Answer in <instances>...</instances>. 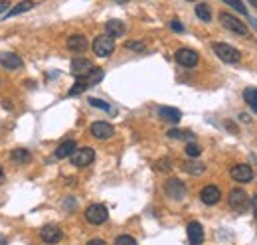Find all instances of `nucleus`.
I'll return each mask as SVG.
<instances>
[{"mask_svg":"<svg viewBox=\"0 0 257 245\" xmlns=\"http://www.w3.org/2000/svg\"><path fill=\"white\" fill-rule=\"evenodd\" d=\"M109 218V210L103 206V204H91L87 210H85V220L93 226H101L107 222Z\"/></svg>","mask_w":257,"mask_h":245,"instance_id":"obj_3","label":"nucleus"},{"mask_svg":"<svg viewBox=\"0 0 257 245\" xmlns=\"http://www.w3.org/2000/svg\"><path fill=\"white\" fill-rule=\"evenodd\" d=\"M87 87H89V85L85 83V79H83V77H77V81H75V85H73V87L69 89V93H67V95H69V97H75V95H79V93H83V91H85Z\"/></svg>","mask_w":257,"mask_h":245,"instance_id":"obj_25","label":"nucleus"},{"mask_svg":"<svg viewBox=\"0 0 257 245\" xmlns=\"http://www.w3.org/2000/svg\"><path fill=\"white\" fill-rule=\"evenodd\" d=\"M230 206H232L234 210H238V212H244V210L250 206V198L246 194V190L234 188V190L230 192Z\"/></svg>","mask_w":257,"mask_h":245,"instance_id":"obj_8","label":"nucleus"},{"mask_svg":"<svg viewBox=\"0 0 257 245\" xmlns=\"http://www.w3.org/2000/svg\"><path fill=\"white\" fill-rule=\"evenodd\" d=\"M103 77H105V71L99 69V67H93L89 73H85L83 75V79H85V83L91 87V85H97L99 81H103Z\"/></svg>","mask_w":257,"mask_h":245,"instance_id":"obj_22","label":"nucleus"},{"mask_svg":"<svg viewBox=\"0 0 257 245\" xmlns=\"http://www.w3.org/2000/svg\"><path fill=\"white\" fill-rule=\"evenodd\" d=\"M93 69V63L85 57H75L71 59V65H69V71L75 75V77H83L85 73H89Z\"/></svg>","mask_w":257,"mask_h":245,"instance_id":"obj_11","label":"nucleus"},{"mask_svg":"<svg viewBox=\"0 0 257 245\" xmlns=\"http://www.w3.org/2000/svg\"><path fill=\"white\" fill-rule=\"evenodd\" d=\"M69 158H71V164L73 166H77V168H83V166H89L93 160H95V152H93V148H75L71 154H69Z\"/></svg>","mask_w":257,"mask_h":245,"instance_id":"obj_4","label":"nucleus"},{"mask_svg":"<svg viewBox=\"0 0 257 245\" xmlns=\"http://www.w3.org/2000/svg\"><path fill=\"white\" fill-rule=\"evenodd\" d=\"M113 2H117V4H127L129 0H113Z\"/></svg>","mask_w":257,"mask_h":245,"instance_id":"obj_40","label":"nucleus"},{"mask_svg":"<svg viewBox=\"0 0 257 245\" xmlns=\"http://www.w3.org/2000/svg\"><path fill=\"white\" fill-rule=\"evenodd\" d=\"M230 174H232V178H234L236 182H242V184H248V182L254 180V170H252L248 164H238V166H234V168L230 170Z\"/></svg>","mask_w":257,"mask_h":245,"instance_id":"obj_10","label":"nucleus"},{"mask_svg":"<svg viewBox=\"0 0 257 245\" xmlns=\"http://www.w3.org/2000/svg\"><path fill=\"white\" fill-rule=\"evenodd\" d=\"M127 49H133V51H143V49H145V42L131 40V42H127Z\"/></svg>","mask_w":257,"mask_h":245,"instance_id":"obj_32","label":"nucleus"},{"mask_svg":"<svg viewBox=\"0 0 257 245\" xmlns=\"http://www.w3.org/2000/svg\"><path fill=\"white\" fill-rule=\"evenodd\" d=\"M168 137H170V139H194V133L178 131V129H170V131H168Z\"/></svg>","mask_w":257,"mask_h":245,"instance_id":"obj_27","label":"nucleus"},{"mask_svg":"<svg viewBox=\"0 0 257 245\" xmlns=\"http://www.w3.org/2000/svg\"><path fill=\"white\" fill-rule=\"evenodd\" d=\"M125 30H127L125 24H123L121 20H117V18H115V20H109V22L105 24V34L111 36L113 40H115V38H121V36L125 34Z\"/></svg>","mask_w":257,"mask_h":245,"instance_id":"obj_17","label":"nucleus"},{"mask_svg":"<svg viewBox=\"0 0 257 245\" xmlns=\"http://www.w3.org/2000/svg\"><path fill=\"white\" fill-rule=\"evenodd\" d=\"M0 65L4 67V69H18L20 65H22V57L20 55H16V53H12V51H2L0 53Z\"/></svg>","mask_w":257,"mask_h":245,"instance_id":"obj_15","label":"nucleus"},{"mask_svg":"<svg viewBox=\"0 0 257 245\" xmlns=\"http://www.w3.org/2000/svg\"><path fill=\"white\" fill-rule=\"evenodd\" d=\"M115 245H137V240L131 236H119L115 240Z\"/></svg>","mask_w":257,"mask_h":245,"instance_id":"obj_30","label":"nucleus"},{"mask_svg":"<svg viewBox=\"0 0 257 245\" xmlns=\"http://www.w3.org/2000/svg\"><path fill=\"white\" fill-rule=\"evenodd\" d=\"M186 232H188V242H190V245H202L204 244V228H202V224H198V222H190Z\"/></svg>","mask_w":257,"mask_h":245,"instance_id":"obj_14","label":"nucleus"},{"mask_svg":"<svg viewBox=\"0 0 257 245\" xmlns=\"http://www.w3.org/2000/svg\"><path fill=\"white\" fill-rule=\"evenodd\" d=\"M8 6H10L8 0H0V14H2V12H8Z\"/></svg>","mask_w":257,"mask_h":245,"instance_id":"obj_35","label":"nucleus"},{"mask_svg":"<svg viewBox=\"0 0 257 245\" xmlns=\"http://www.w3.org/2000/svg\"><path fill=\"white\" fill-rule=\"evenodd\" d=\"M2 182H4V170L0 168V184H2Z\"/></svg>","mask_w":257,"mask_h":245,"instance_id":"obj_39","label":"nucleus"},{"mask_svg":"<svg viewBox=\"0 0 257 245\" xmlns=\"http://www.w3.org/2000/svg\"><path fill=\"white\" fill-rule=\"evenodd\" d=\"M158 115L168 123H178L182 119V113L176 107H158Z\"/></svg>","mask_w":257,"mask_h":245,"instance_id":"obj_18","label":"nucleus"},{"mask_svg":"<svg viewBox=\"0 0 257 245\" xmlns=\"http://www.w3.org/2000/svg\"><path fill=\"white\" fill-rule=\"evenodd\" d=\"M252 208H254V216L257 218V196H254V200H252Z\"/></svg>","mask_w":257,"mask_h":245,"instance_id":"obj_37","label":"nucleus"},{"mask_svg":"<svg viewBox=\"0 0 257 245\" xmlns=\"http://www.w3.org/2000/svg\"><path fill=\"white\" fill-rule=\"evenodd\" d=\"M212 49H214L216 55H218L222 61H226V63H238V61L242 59V53L234 48V46L226 44V42H214V44H212Z\"/></svg>","mask_w":257,"mask_h":245,"instance_id":"obj_1","label":"nucleus"},{"mask_svg":"<svg viewBox=\"0 0 257 245\" xmlns=\"http://www.w3.org/2000/svg\"><path fill=\"white\" fill-rule=\"evenodd\" d=\"M248 2H250L252 6H256V8H257V0H248Z\"/></svg>","mask_w":257,"mask_h":245,"instance_id":"obj_41","label":"nucleus"},{"mask_svg":"<svg viewBox=\"0 0 257 245\" xmlns=\"http://www.w3.org/2000/svg\"><path fill=\"white\" fill-rule=\"evenodd\" d=\"M220 198H222V192H220V188H218V186H214V184L206 186L204 190L200 192V200L204 202L206 206H214V204H218V202H220Z\"/></svg>","mask_w":257,"mask_h":245,"instance_id":"obj_16","label":"nucleus"},{"mask_svg":"<svg viewBox=\"0 0 257 245\" xmlns=\"http://www.w3.org/2000/svg\"><path fill=\"white\" fill-rule=\"evenodd\" d=\"M10 160L16 162V164H26V162L32 160V154H30L28 150H24V148H14V150L10 152Z\"/></svg>","mask_w":257,"mask_h":245,"instance_id":"obj_20","label":"nucleus"},{"mask_svg":"<svg viewBox=\"0 0 257 245\" xmlns=\"http://www.w3.org/2000/svg\"><path fill=\"white\" fill-rule=\"evenodd\" d=\"M75 150V141H63L59 147L55 148V158H67L71 152Z\"/></svg>","mask_w":257,"mask_h":245,"instance_id":"obj_21","label":"nucleus"},{"mask_svg":"<svg viewBox=\"0 0 257 245\" xmlns=\"http://www.w3.org/2000/svg\"><path fill=\"white\" fill-rule=\"evenodd\" d=\"M154 168H156V170H170V160H168V158H162V160L156 162Z\"/></svg>","mask_w":257,"mask_h":245,"instance_id":"obj_33","label":"nucleus"},{"mask_svg":"<svg viewBox=\"0 0 257 245\" xmlns=\"http://www.w3.org/2000/svg\"><path fill=\"white\" fill-rule=\"evenodd\" d=\"M113 133H115V129H113V125L111 123H105V121H95L93 125H91V135L95 137V139H109V137H113Z\"/></svg>","mask_w":257,"mask_h":245,"instance_id":"obj_13","label":"nucleus"},{"mask_svg":"<svg viewBox=\"0 0 257 245\" xmlns=\"http://www.w3.org/2000/svg\"><path fill=\"white\" fill-rule=\"evenodd\" d=\"M89 105L91 107H97V109H103V111H109L111 113V105L109 103H105V101H99V99H89Z\"/></svg>","mask_w":257,"mask_h":245,"instance_id":"obj_31","label":"nucleus"},{"mask_svg":"<svg viewBox=\"0 0 257 245\" xmlns=\"http://www.w3.org/2000/svg\"><path fill=\"white\" fill-rule=\"evenodd\" d=\"M164 192L172 200H182L186 196V184L182 180H178V178H168L164 182Z\"/></svg>","mask_w":257,"mask_h":245,"instance_id":"obj_6","label":"nucleus"},{"mask_svg":"<svg viewBox=\"0 0 257 245\" xmlns=\"http://www.w3.org/2000/svg\"><path fill=\"white\" fill-rule=\"evenodd\" d=\"M184 150H186V154H188V156H192V158H198V156L202 154V147H200V145H196V143H188Z\"/></svg>","mask_w":257,"mask_h":245,"instance_id":"obj_28","label":"nucleus"},{"mask_svg":"<svg viewBox=\"0 0 257 245\" xmlns=\"http://www.w3.org/2000/svg\"><path fill=\"white\" fill-rule=\"evenodd\" d=\"M93 51L97 57H109L113 51H115V40L107 34H103L99 38L93 40Z\"/></svg>","mask_w":257,"mask_h":245,"instance_id":"obj_5","label":"nucleus"},{"mask_svg":"<svg viewBox=\"0 0 257 245\" xmlns=\"http://www.w3.org/2000/svg\"><path fill=\"white\" fill-rule=\"evenodd\" d=\"M87 245H107L103 240H99V238H95V240H91V242H87Z\"/></svg>","mask_w":257,"mask_h":245,"instance_id":"obj_36","label":"nucleus"},{"mask_svg":"<svg viewBox=\"0 0 257 245\" xmlns=\"http://www.w3.org/2000/svg\"><path fill=\"white\" fill-rule=\"evenodd\" d=\"M220 22H222L224 28H228L230 32H234V34H238V36H248V34H250V28H248L240 18H236V16H232V14H228V12H222V14H220Z\"/></svg>","mask_w":257,"mask_h":245,"instance_id":"obj_2","label":"nucleus"},{"mask_svg":"<svg viewBox=\"0 0 257 245\" xmlns=\"http://www.w3.org/2000/svg\"><path fill=\"white\" fill-rule=\"evenodd\" d=\"M6 244H8V240L4 236H0V245H6Z\"/></svg>","mask_w":257,"mask_h":245,"instance_id":"obj_38","label":"nucleus"},{"mask_svg":"<svg viewBox=\"0 0 257 245\" xmlns=\"http://www.w3.org/2000/svg\"><path fill=\"white\" fill-rule=\"evenodd\" d=\"M174 57H176L178 65H182V67H194V65H198V59H200L198 53L190 48H180Z\"/></svg>","mask_w":257,"mask_h":245,"instance_id":"obj_7","label":"nucleus"},{"mask_svg":"<svg viewBox=\"0 0 257 245\" xmlns=\"http://www.w3.org/2000/svg\"><path fill=\"white\" fill-rule=\"evenodd\" d=\"M226 4H230L234 10H238L240 14H244V16H248V8H246V4L242 2V0H224Z\"/></svg>","mask_w":257,"mask_h":245,"instance_id":"obj_29","label":"nucleus"},{"mask_svg":"<svg viewBox=\"0 0 257 245\" xmlns=\"http://www.w3.org/2000/svg\"><path fill=\"white\" fill-rule=\"evenodd\" d=\"M244 101L252 107V111L257 113V87H248V89L244 91Z\"/></svg>","mask_w":257,"mask_h":245,"instance_id":"obj_23","label":"nucleus"},{"mask_svg":"<svg viewBox=\"0 0 257 245\" xmlns=\"http://www.w3.org/2000/svg\"><path fill=\"white\" fill-rule=\"evenodd\" d=\"M184 170L190 174H200V172H204V164H200L198 160H192V162L184 164Z\"/></svg>","mask_w":257,"mask_h":245,"instance_id":"obj_26","label":"nucleus"},{"mask_svg":"<svg viewBox=\"0 0 257 245\" xmlns=\"http://www.w3.org/2000/svg\"><path fill=\"white\" fill-rule=\"evenodd\" d=\"M170 28H172L174 32H184V26H182L178 20H172V22H170Z\"/></svg>","mask_w":257,"mask_h":245,"instance_id":"obj_34","label":"nucleus"},{"mask_svg":"<svg viewBox=\"0 0 257 245\" xmlns=\"http://www.w3.org/2000/svg\"><path fill=\"white\" fill-rule=\"evenodd\" d=\"M36 6V2L34 0H24V2H20V4H16L12 10H8L6 12V18H12V16H18V14H22V12H28V10H32Z\"/></svg>","mask_w":257,"mask_h":245,"instance_id":"obj_19","label":"nucleus"},{"mask_svg":"<svg viewBox=\"0 0 257 245\" xmlns=\"http://www.w3.org/2000/svg\"><path fill=\"white\" fill-rule=\"evenodd\" d=\"M40 238L46 242V244H57V242H61L63 240V232L57 228V226H53V224H48V226H44L42 230H40Z\"/></svg>","mask_w":257,"mask_h":245,"instance_id":"obj_9","label":"nucleus"},{"mask_svg":"<svg viewBox=\"0 0 257 245\" xmlns=\"http://www.w3.org/2000/svg\"><path fill=\"white\" fill-rule=\"evenodd\" d=\"M196 16H198L202 22H210V20H212V10H210V6H208L206 2L196 4Z\"/></svg>","mask_w":257,"mask_h":245,"instance_id":"obj_24","label":"nucleus"},{"mask_svg":"<svg viewBox=\"0 0 257 245\" xmlns=\"http://www.w3.org/2000/svg\"><path fill=\"white\" fill-rule=\"evenodd\" d=\"M89 48V42H87V38L83 36V34H71L69 38H67V49L69 51H73V53H83V51H87Z\"/></svg>","mask_w":257,"mask_h":245,"instance_id":"obj_12","label":"nucleus"}]
</instances>
